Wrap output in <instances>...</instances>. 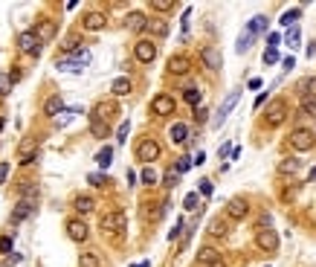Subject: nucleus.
I'll use <instances>...</instances> for the list:
<instances>
[{
    "label": "nucleus",
    "mask_w": 316,
    "mask_h": 267,
    "mask_svg": "<svg viewBox=\"0 0 316 267\" xmlns=\"http://www.w3.org/2000/svg\"><path fill=\"white\" fill-rule=\"evenodd\" d=\"M279 44H282V35H279V32H273V35H270V50H276Z\"/></svg>",
    "instance_id": "obj_51"
},
{
    "label": "nucleus",
    "mask_w": 316,
    "mask_h": 267,
    "mask_svg": "<svg viewBox=\"0 0 316 267\" xmlns=\"http://www.w3.org/2000/svg\"><path fill=\"white\" fill-rule=\"evenodd\" d=\"M90 134H93L96 139H105V136H110V125L93 116V119H90Z\"/></svg>",
    "instance_id": "obj_25"
},
{
    "label": "nucleus",
    "mask_w": 316,
    "mask_h": 267,
    "mask_svg": "<svg viewBox=\"0 0 316 267\" xmlns=\"http://www.w3.org/2000/svg\"><path fill=\"white\" fill-rule=\"evenodd\" d=\"M133 58H136L139 64H151V61L157 58V44L148 41V38H139V41L133 44Z\"/></svg>",
    "instance_id": "obj_1"
},
{
    "label": "nucleus",
    "mask_w": 316,
    "mask_h": 267,
    "mask_svg": "<svg viewBox=\"0 0 316 267\" xmlns=\"http://www.w3.org/2000/svg\"><path fill=\"white\" fill-rule=\"evenodd\" d=\"M253 38H255V35H250V32H241V38H238V44H235V50H238V53H247V50L253 47Z\"/></svg>",
    "instance_id": "obj_34"
},
{
    "label": "nucleus",
    "mask_w": 316,
    "mask_h": 267,
    "mask_svg": "<svg viewBox=\"0 0 316 267\" xmlns=\"http://www.w3.org/2000/svg\"><path fill=\"white\" fill-rule=\"evenodd\" d=\"M206 113H209L206 107H197V110H194V119H197V125H203V122H206Z\"/></svg>",
    "instance_id": "obj_47"
},
{
    "label": "nucleus",
    "mask_w": 316,
    "mask_h": 267,
    "mask_svg": "<svg viewBox=\"0 0 316 267\" xmlns=\"http://www.w3.org/2000/svg\"><path fill=\"white\" fill-rule=\"evenodd\" d=\"M200 61H203L206 70H221L223 55H221V50H215V47H203V50H200Z\"/></svg>",
    "instance_id": "obj_12"
},
{
    "label": "nucleus",
    "mask_w": 316,
    "mask_h": 267,
    "mask_svg": "<svg viewBox=\"0 0 316 267\" xmlns=\"http://www.w3.org/2000/svg\"><path fill=\"white\" fill-rule=\"evenodd\" d=\"M79 267H99V256L96 253H79Z\"/></svg>",
    "instance_id": "obj_32"
},
{
    "label": "nucleus",
    "mask_w": 316,
    "mask_h": 267,
    "mask_svg": "<svg viewBox=\"0 0 316 267\" xmlns=\"http://www.w3.org/2000/svg\"><path fill=\"white\" fill-rule=\"evenodd\" d=\"M299 166H302V163H299L296 157H287V160H282V163H279V171H282V174H296V171H299Z\"/></svg>",
    "instance_id": "obj_27"
},
{
    "label": "nucleus",
    "mask_w": 316,
    "mask_h": 267,
    "mask_svg": "<svg viewBox=\"0 0 316 267\" xmlns=\"http://www.w3.org/2000/svg\"><path fill=\"white\" fill-rule=\"evenodd\" d=\"M290 145H293L296 151H314V145H316L314 131H308V128H296V131L290 134Z\"/></svg>",
    "instance_id": "obj_2"
},
{
    "label": "nucleus",
    "mask_w": 316,
    "mask_h": 267,
    "mask_svg": "<svg viewBox=\"0 0 316 267\" xmlns=\"http://www.w3.org/2000/svg\"><path fill=\"white\" fill-rule=\"evenodd\" d=\"M110 160H113V148H110V145H105V148L96 154V163H99L102 168H107V166H110Z\"/></svg>",
    "instance_id": "obj_29"
},
{
    "label": "nucleus",
    "mask_w": 316,
    "mask_h": 267,
    "mask_svg": "<svg viewBox=\"0 0 316 267\" xmlns=\"http://www.w3.org/2000/svg\"><path fill=\"white\" fill-rule=\"evenodd\" d=\"M177 180H180L177 168H168V171L162 174V186H165V189H174V186H177Z\"/></svg>",
    "instance_id": "obj_33"
},
{
    "label": "nucleus",
    "mask_w": 316,
    "mask_h": 267,
    "mask_svg": "<svg viewBox=\"0 0 316 267\" xmlns=\"http://www.w3.org/2000/svg\"><path fill=\"white\" fill-rule=\"evenodd\" d=\"M12 93V79L9 73H0V96H9Z\"/></svg>",
    "instance_id": "obj_38"
},
{
    "label": "nucleus",
    "mask_w": 316,
    "mask_h": 267,
    "mask_svg": "<svg viewBox=\"0 0 316 267\" xmlns=\"http://www.w3.org/2000/svg\"><path fill=\"white\" fill-rule=\"evenodd\" d=\"M87 183H90V186H105V183H107V177H105V174H90V177H87Z\"/></svg>",
    "instance_id": "obj_44"
},
{
    "label": "nucleus",
    "mask_w": 316,
    "mask_h": 267,
    "mask_svg": "<svg viewBox=\"0 0 316 267\" xmlns=\"http://www.w3.org/2000/svg\"><path fill=\"white\" fill-rule=\"evenodd\" d=\"M226 215H229L232 221H244V218L250 215V203L244 198H232L226 203Z\"/></svg>",
    "instance_id": "obj_11"
},
{
    "label": "nucleus",
    "mask_w": 316,
    "mask_h": 267,
    "mask_svg": "<svg viewBox=\"0 0 316 267\" xmlns=\"http://www.w3.org/2000/svg\"><path fill=\"white\" fill-rule=\"evenodd\" d=\"M189 70H191V61L186 55H171V58H168V73H171V76H186Z\"/></svg>",
    "instance_id": "obj_16"
},
{
    "label": "nucleus",
    "mask_w": 316,
    "mask_h": 267,
    "mask_svg": "<svg viewBox=\"0 0 316 267\" xmlns=\"http://www.w3.org/2000/svg\"><path fill=\"white\" fill-rule=\"evenodd\" d=\"M99 227L105 233H119V230H125V215L122 212H107V215H102Z\"/></svg>",
    "instance_id": "obj_9"
},
{
    "label": "nucleus",
    "mask_w": 316,
    "mask_h": 267,
    "mask_svg": "<svg viewBox=\"0 0 316 267\" xmlns=\"http://www.w3.org/2000/svg\"><path fill=\"white\" fill-rule=\"evenodd\" d=\"M44 113H47V116H58V113H64V99L61 96H50V99L44 102Z\"/></svg>",
    "instance_id": "obj_22"
},
{
    "label": "nucleus",
    "mask_w": 316,
    "mask_h": 267,
    "mask_svg": "<svg viewBox=\"0 0 316 267\" xmlns=\"http://www.w3.org/2000/svg\"><path fill=\"white\" fill-rule=\"evenodd\" d=\"M285 119H287V102L285 99H273L270 102V107H267V125H270V128H279Z\"/></svg>",
    "instance_id": "obj_5"
},
{
    "label": "nucleus",
    "mask_w": 316,
    "mask_h": 267,
    "mask_svg": "<svg viewBox=\"0 0 316 267\" xmlns=\"http://www.w3.org/2000/svg\"><path fill=\"white\" fill-rule=\"evenodd\" d=\"M200 195H203V198L212 195V180H200Z\"/></svg>",
    "instance_id": "obj_46"
},
{
    "label": "nucleus",
    "mask_w": 316,
    "mask_h": 267,
    "mask_svg": "<svg viewBox=\"0 0 316 267\" xmlns=\"http://www.w3.org/2000/svg\"><path fill=\"white\" fill-rule=\"evenodd\" d=\"M180 230H183V221H177V224H174V230H171V233H168V241H174V238H177V235H180Z\"/></svg>",
    "instance_id": "obj_50"
},
{
    "label": "nucleus",
    "mask_w": 316,
    "mask_h": 267,
    "mask_svg": "<svg viewBox=\"0 0 316 267\" xmlns=\"http://www.w3.org/2000/svg\"><path fill=\"white\" fill-rule=\"evenodd\" d=\"M264 102H267V93H258V99H255V107H261Z\"/></svg>",
    "instance_id": "obj_54"
},
{
    "label": "nucleus",
    "mask_w": 316,
    "mask_h": 267,
    "mask_svg": "<svg viewBox=\"0 0 316 267\" xmlns=\"http://www.w3.org/2000/svg\"><path fill=\"white\" fill-rule=\"evenodd\" d=\"M151 9L154 12H171L174 9V0H151Z\"/></svg>",
    "instance_id": "obj_36"
},
{
    "label": "nucleus",
    "mask_w": 316,
    "mask_h": 267,
    "mask_svg": "<svg viewBox=\"0 0 316 267\" xmlns=\"http://www.w3.org/2000/svg\"><path fill=\"white\" fill-rule=\"evenodd\" d=\"M61 50L64 53H81V38H79V35H70V38L61 44Z\"/></svg>",
    "instance_id": "obj_28"
},
{
    "label": "nucleus",
    "mask_w": 316,
    "mask_h": 267,
    "mask_svg": "<svg viewBox=\"0 0 316 267\" xmlns=\"http://www.w3.org/2000/svg\"><path fill=\"white\" fill-rule=\"evenodd\" d=\"M302 93H305L308 99H316V76L308 79V81H302Z\"/></svg>",
    "instance_id": "obj_35"
},
{
    "label": "nucleus",
    "mask_w": 316,
    "mask_h": 267,
    "mask_svg": "<svg viewBox=\"0 0 316 267\" xmlns=\"http://www.w3.org/2000/svg\"><path fill=\"white\" fill-rule=\"evenodd\" d=\"M197 203H200V198H197V192H189V195H186V200H183V206H186V209H197Z\"/></svg>",
    "instance_id": "obj_40"
},
{
    "label": "nucleus",
    "mask_w": 316,
    "mask_h": 267,
    "mask_svg": "<svg viewBox=\"0 0 316 267\" xmlns=\"http://www.w3.org/2000/svg\"><path fill=\"white\" fill-rule=\"evenodd\" d=\"M0 253H3V256H12V235L0 238Z\"/></svg>",
    "instance_id": "obj_43"
},
{
    "label": "nucleus",
    "mask_w": 316,
    "mask_h": 267,
    "mask_svg": "<svg viewBox=\"0 0 316 267\" xmlns=\"http://www.w3.org/2000/svg\"><path fill=\"white\" fill-rule=\"evenodd\" d=\"M3 125H6V122H3V119H0V131H3Z\"/></svg>",
    "instance_id": "obj_58"
},
{
    "label": "nucleus",
    "mask_w": 316,
    "mask_h": 267,
    "mask_svg": "<svg viewBox=\"0 0 316 267\" xmlns=\"http://www.w3.org/2000/svg\"><path fill=\"white\" fill-rule=\"evenodd\" d=\"M238 99H241V90H232V93L221 102V110H218V113H215V119H212V125H215V128H221L223 122H226V116L232 113V107L238 105Z\"/></svg>",
    "instance_id": "obj_7"
},
{
    "label": "nucleus",
    "mask_w": 316,
    "mask_h": 267,
    "mask_svg": "<svg viewBox=\"0 0 316 267\" xmlns=\"http://www.w3.org/2000/svg\"><path fill=\"white\" fill-rule=\"evenodd\" d=\"M209 233L215 235V238H223V235L229 233V227H226V221H221V218H215V221L209 224Z\"/></svg>",
    "instance_id": "obj_30"
},
{
    "label": "nucleus",
    "mask_w": 316,
    "mask_h": 267,
    "mask_svg": "<svg viewBox=\"0 0 316 267\" xmlns=\"http://www.w3.org/2000/svg\"><path fill=\"white\" fill-rule=\"evenodd\" d=\"M133 90V84H131V79H116L113 84H110V93L116 96V99H122V96H128Z\"/></svg>",
    "instance_id": "obj_23"
},
{
    "label": "nucleus",
    "mask_w": 316,
    "mask_h": 267,
    "mask_svg": "<svg viewBox=\"0 0 316 267\" xmlns=\"http://www.w3.org/2000/svg\"><path fill=\"white\" fill-rule=\"evenodd\" d=\"M67 235L73 238V241H87V235H90V230H87V224L84 221H79V218H73V221H67Z\"/></svg>",
    "instance_id": "obj_15"
},
{
    "label": "nucleus",
    "mask_w": 316,
    "mask_h": 267,
    "mask_svg": "<svg viewBox=\"0 0 316 267\" xmlns=\"http://www.w3.org/2000/svg\"><path fill=\"white\" fill-rule=\"evenodd\" d=\"M159 154H162V148L157 139H142L136 145V160H142V163H154V160H159Z\"/></svg>",
    "instance_id": "obj_3"
},
{
    "label": "nucleus",
    "mask_w": 316,
    "mask_h": 267,
    "mask_svg": "<svg viewBox=\"0 0 316 267\" xmlns=\"http://www.w3.org/2000/svg\"><path fill=\"white\" fill-rule=\"evenodd\" d=\"M6 177H9V163H0V183H6Z\"/></svg>",
    "instance_id": "obj_52"
},
{
    "label": "nucleus",
    "mask_w": 316,
    "mask_h": 267,
    "mask_svg": "<svg viewBox=\"0 0 316 267\" xmlns=\"http://www.w3.org/2000/svg\"><path fill=\"white\" fill-rule=\"evenodd\" d=\"M145 24H148V18H145L142 12H131V15L125 18V29L128 32H142Z\"/></svg>",
    "instance_id": "obj_18"
},
{
    "label": "nucleus",
    "mask_w": 316,
    "mask_h": 267,
    "mask_svg": "<svg viewBox=\"0 0 316 267\" xmlns=\"http://www.w3.org/2000/svg\"><path fill=\"white\" fill-rule=\"evenodd\" d=\"M32 32H35V38H38L41 44H47V41H53V38H55V24H53V21H41Z\"/></svg>",
    "instance_id": "obj_17"
},
{
    "label": "nucleus",
    "mask_w": 316,
    "mask_h": 267,
    "mask_svg": "<svg viewBox=\"0 0 316 267\" xmlns=\"http://www.w3.org/2000/svg\"><path fill=\"white\" fill-rule=\"evenodd\" d=\"M133 267H148V262H142V265H133Z\"/></svg>",
    "instance_id": "obj_57"
},
{
    "label": "nucleus",
    "mask_w": 316,
    "mask_h": 267,
    "mask_svg": "<svg viewBox=\"0 0 316 267\" xmlns=\"http://www.w3.org/2000/svg\"><path fill=\"white\" fill-rule=\"evenodd\" d=\"M32 212H35V200L21 198V200H18V206L12 209V218H9V224H21V221H26V218H32Z\"/></svg>",
    "instance_id": "obj_10"
},
{
    "label": "nucleus",
    "mask_w": 316,
    "mask_h": 267,
    "mask_svg": "<svg viewBox=\"0 0 316 267\" xmlns=\"http://www.w3.org/2000/svg\"><path fill=\"white\" fill-rule=\"evenodd\" d=\"M302 110H305V113H311V116H316V102L305 99V105H302Z\"/></svg>",
    "instance_id": "obj_48"
},
{
    "label": "nucleus",
    "mask_w": 316,
    "mask_h": 267,
    "mask_svg": "<svg viewBox=\"0 0 316 267\" xmlns=\"http://www.w3.org/2000/svg\"><path fill=\"white\" fill-rule=\"evenodd\" d=\"M255 244H258V250H264V253H276L279 250V233L276 230H258L255 235Z\"/></svg>",
    "instance_id": "obj_6"
},
{
    "label": "nucleus",
    "mask_w": 316,
    "mask_h": 267,
    "mask_svg": "<svg viewBox=\"0 0 316 267\" xmlns=\"http://www.w3.org/2000/svg\"><path fill=\"white\" fill-rule=\"evenodd\" d=\"M191 168V157H180V163H177V174H183V171H189Z\"/></svg>",
    "instance_id": "obj_45"
},
{
    "label": "nucleus",
    "mask_w": 316,
    "mask_h": 267,
    "mask_svg": "<svg viewBox=\"0 0 316 267\" xmlns=\"http://www.w3.org/2000/svg\"><path fill=\"white\" fill-rule=\"evenodd\" d=\"M282 64H285V70H293V67H296V61H293V55H287Z\"/></svg>",
    "instance_id": "obj_53"
},
{
    "label": "nucleus",
    "mask_w": 316,
    "mask_h": 267,
    "mask_svg": "<svg viewBox=\"0 0 316 267\" xmlns=\"http://www.w3.org/2000/svg\"><path fill=\"white\" fill-rule=\"evenodd\" d=\"M128 131H131V122H122V125H119V142L128 139Z\"/></svg>",
    "instance_id": "obj_49"
},
{
    "label": "nucleus",
    "mask_w": 316,
    "mask_h": 267,
    "mask_svg": "<svg viewBox=\"0 0 316 267\" xmlns=\"http://www.w3.org/2000/svg\"><path fill=\"white\" fill-rule=\"evenodd\" d=\"M73 209H76L79 215H87V212L96 209V200L90 198V195H76V198H73Z\"/></svg>",
    "instance_id": "obj_20"
},
{
    "label": "nucleus",
    "mask_w": 316,
    "mask_h": 267,
    "mask_svg": "<svg viewBox=\"0 0 316 267\" xmlns=\"http://www.w3.org/2000/svg\"><path fill=\"white\" fill-rule=\"evenodd\" d=\"M264 29H267V18H264V15H255L253 21H250V27H247L250 35H261Z\"/></svg>",
    "instance_id": "obj_26"
},
{
    "label": "nucleus",
    "mask_w": 316,
    "mask_h": 267,
    "mask_svg": "<svg viewBox=\"0 0 316 267\" xmlns=\"http://www.w3.org/2000/svg\"><path fill=\"white\" fill-rule=\"evenodd\" d=\"M183 99L197 107V102H200V90H197V87H186V90H183Z\"/></svg>",
    "instance_id": "obj_37"
},
{
    "label": "nucleus",
    "mask_w": 316,
    "mask_h": 267,
    "mask_svg": "<svg viewBox=\"0 0 316 267\" xmlns=\"http://www.w3.org/2000/svg\"><path fill=\"white\" fill-rule=\"evenodd\" d=\"M154 183H157L154 168H142V186H154Z\"/></svg>",
    "instance_id": "obj_39"
},
{
    "label": "nucleus",
    "mask_w": 316,
    "mask_h": 267,
    "mask_svg": "<svg viewBox=\"0 0 316 267\" xmlns=\"http://www.w3.org/2000/svg\"><path fill=\"white\" fill-rule=\"evenodd\" d=\"M81 27H84L87 32H102V29L107 27V18H105V12H87V15L81 18Z\"/></svg>",
    "instance_id": "obj_13"
},
{
    "label": "nucleus",
    "mask_w": 316,
    "mask_h": 267,
    "mask_svg": "<svg viewBox=\"0 0 316 267\" xmlns=\"http://www.w3.org/2000/svg\"><path fill=\"white\" fill-rule=\"evenodd\" d=\"M18 47H21L24 53H29V55H41V41L35 38L32 29H26V32L18 35Z\"/></svg>",
    "instance_id": "obj_14"
},
{
    "label": "nucleus",
    "mask_w": 316,
    "mask_h": 267,
    "mask_svg": "<svg viewBox=\"0 0 316 267\" xmlns=\"http://www.w3.org/2000/svg\"><path fill=\"white\" fill-rule=\"evenodd\" d=\"M38 160V142L35 139H24L21 145H18V163L21 166H29Z\"/></svg>",
    "instance_id": "obj_8"
},
{
    "label": "nucleus",
    "mask_w": 316,
    "mask_h": 267,
    "mask_svg": "<svg viewBox=\"0 0 316 267\" xmlns=\"http://www.w3.org/2000/svg\"><path fill=\"white\" fill-rule=\"evenodd\" d=\"M299 18H302V9H290V12L282 15V21H279V24H282V27H293Z\"/></svg>",
    "instance_id": "obj_31"
},
{
    "label": "nucleus",
    "mask_w": 316,
    "mask_h": 267,
    "mask_svg": "<svg viewBox=\"0 0 316 267\" xmlns=\"http://www.w3.org/2000/svg\"><path fill=\"white\" fill-rule=\"evenodd\" d=\"M314 180H316V168H314V171H311V183H314Z\"/></svg>",
    "instance_id": "obj_56"
},
{
    "label": "nucleus",
    "mask_w": 316,
    "mask_h": 267,
    "mask_svg": "<svg viewBox=\"0 0 316 267\" xmlns=\"http://www.w3.org/2000/svg\"><path fill=\"white\" fill-rule=\"evenodd\" d=\"M145 29H148L151 35H157V38H165V35H168V24H165L162 18H148Z\"/></svg>",
    "instance_id": "obj_21"
},
{
    "label": "nucleus",
    "mask_w": 316,
    "mask_h": 267,
    "mask_svg": "<svg viewBox=\"0 0 316 267\" xmlns=\"http://www.w3.org/2000/svg\"><path fill=\"white\" fill-rule=\"evenodd\" d=\"M168 136H171V142L183 145V142H186V136H189V125H183V122H174V125H171V131H168Z\"/></svg>",
    "instance_id": "obj_24"
},
{
    "label": "nucleus",
    "mask_w": 316,
    "mask_h": 267,
    "mask_svg": "<svg viewBox=\"0 0 316 267\" xmlns=\"http://www.w3.org/2000/svg\"><path fill=\"white\" fill-rule=\"evenodd\" d=\"M276 61H279V50H270L267 47L264 50V64H276Z\"/></svg>",
    "instance_id": "obj_42"
},
{
    "label": "nucleus",
    "mask_w": 316,
    "mask_h": 267,
    "mask_svg": "<svg viewBox=\"0 0 316 267\" xmlns=\"http://www.w3.org/2000/svg\"><path fill=\"white\" fill-rule=\"evenodd\" d=\"M287 44H290V50H296V47H299V29H296V27H290V32H287Z\"/></svg>",
    "instance_id": "obj_41"
},
{
    "label": "nucleus",
    "mask_w": 316,
    "mask_h": 267,
    "mask_svg": "<svg viewBox=\"0 0 316 267\" xmlns=\"http://www.w3.org/2000/svg\"><path fill=\"white\" fill-rule=\"evenodd\" d=\"M209 267H226V265H223V262H215V265H209Z\"/></svg>",
    "instance_id": "obj_55"
},
{
    "label": "nucleus",
    "mask_w": 316,
    "mask_h": 267,
    "mask_svg": "<svg viewBox=\"0 0 316 267\" xmlns=\"http://www.w3.org/2000/svg\"><path fill=\"white\" fill-rule=\"evenodd\" d=\"M215 262H221V253L215 247H200L197 250V265L209 267V265H215Z\"/></svg>",
    "instance_id": "obj_19"
},
{
    "label": "nucleus",
    "mask_w": 316,
    "mask_h": 267,
    "mask_svg": "<svg viewBox=\"0 0 316 267\" xmlns=\"http://www.w3.org/2000/svg\"><path fill=\"white\" fill-rule=\"evenodd\" d=\"M177 110V102L171 99L168 93H157L154 99H151V113L154 116H171Z\"/></svg>",
    "instance_id": "obj_4"
}]
</instances>
